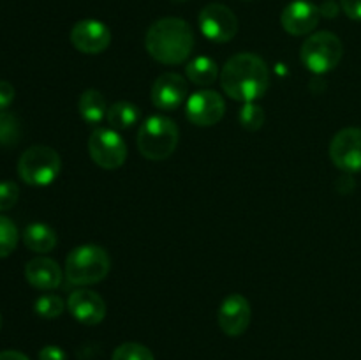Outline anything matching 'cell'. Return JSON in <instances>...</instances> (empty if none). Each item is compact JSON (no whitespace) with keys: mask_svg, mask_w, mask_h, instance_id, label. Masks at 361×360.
Returning a JSON list of instances; mask_svg holds the SVG:
<instances>
[{"mask_svg":"<svg viewBox=\"0 0 361 360\" xmlns=\"http://www.w3.org/2000/svg\"><path fill=\"white\" fill-rule=\"evenodd\" d=\"M109 256L99 246H80L66 258V279L74 286H88L101 282L108 275Z\"/></svg>","mask_w":361,"mask_h":360,"instance_id":"cell-3","label":"cell"},{"mask_svg":"<svg viewBox=\"0 0 361 360\" xmlns=\"http://www.w3.org/2000/svg\"><path fill=\"white\" fill-rule=\"evenodd\" d=\"M319 11L324 18H335L338 14V6L334 0H326V2L319 7Z\"/></svg>","mask_w":361,"mask_h":360,"instance_id":"cell-30","label":"cell"},{"mask_svg":"<svg viewBox=\"0 0 361 360\" xmlns=\"http://www.w3.org/2000/svg\"><path fill=\"white\" fill-rule=\"evenodd\" d=\"M224 99L215 90L196 92V94L190 95L185 104L187 119L201 127L215 126L224 116Z\"/></svg>","mask_w":361,"mask_h":360,"instance_id":"cell-10","label":"cell"},{"mask_svg":"<svg viewBox=\"0 0 361 360\" xmlns=\"http://www.w3.org/2000/svg\"><path fill=\"white\" fill-rule=\"evenodd\" d=\"M88 152L97 166L116 169L126 162L127 145L115 129H95L88 140Z\"/></svg>","mask_w":361,"mask_h":360,"instance_id":"cell-7","label":"cell"},{"mask_svg":"<svg viewBox=\"0 0 361 360\" xmlns=\"http://www.w3.org/2000/svg\"><path fill=\"white\" fill-rule=\"evenodd\" d=\"M20 200V187L16 182L4 180L0 182V212L11 210Z\"/></svg>","mask_w":361,"mask_h":360,"instance_id":"cell-26","label":"cell"},{"mask_svg":"<svg viewBox=\"0 0 361 360\" xmlns=\"http://www.w3.org/2000/svg\"><path fill=\"white\" fill-rule=\"evenodd\" d=\"M321 18L319 7L309 0H293L284 7L281 23L291 35H305L317 27Z\"/></svg>","mask_w":361,"mask_h":360,"instance_id":"cell-13","label":"cell"},{"mask_svg":"<svg viewBox=\"0 0 361 360\" xmlns=\"http://www.w3.org/2000/svg\"><path fill=\"white\" fill-rule=\"evenodd\" d=\"M23 242L34 253H49L56 246V233L44 222H32L25 228Z\"/></svg>","mask_w":361,"mask_h":360,"instance_id":"cell-17","label":"cell"},{"mask_svg":"<svg viewBox=\"0 0 361 360\" xmlns=\"http://www.w3.org/2000/svg\"><path fill=\"white\" fill-rule=\"evenodd\" d=\"M34 309L41 318L53 320V318H59L63 313L66 304H63V300L59 295H41L35 300Z\"/></svg>","mask_w":361,"mask_h":360,"instance_id":"cell-23","label":"cell"},{"mask_svg":"<svg viewBox=\"0 0 361 360\" xmlns=\"http://www.w3.org/2000/svg\"><path fill=\"white\" fill-rule=\"evenodd\" d=\"M187 81L176 73H164L155 80L152 87V102L155 108L164 109V112H173L187 97Z\"/></svg>","mask_w":361,"mask_h":360,"instance_id":"cell-14","label":"cell"},{"mask_svg":"<svg viewBox=\"0 0 361 360\" xmlns=\"http://www.w3.org/2000/svg\"><path fill=\"white\" fill-rule=\"evenodd\" d=\"M21 140V124L11 112H0V145L14 147Z\"/></svg>","mask_w":361,"mask_h":360,"instance_id":"cell-21","label":"cell"},{"mask_svg":"<svg viewBox=\"0 0 361 360\" xmlns=\"http://www.w3.org/2000/svg\"><path fill=\"white\" fill-rule=\"evenodd\" d=\"M200 30L214 42H228L238 34V18L222 4H208L200 13Z\"/></svg>","mask_w":361,"mask_h":360,"instance_id":"cell-8","label":"cell"},{"mask_svg":"<svg viewBox=\"0 0 361 360\" xmlns=\"http://www.w3.org/2000/svg\"><path fill=\"white\" fill-rule=\"evenodd\" d=\"M185 74L189 81L200 85V87H207V85H212L217 80L219 67L215 60L208 59V56H196V59L187 64Z\"/></svg>","mask_w":361,"mask_h":360,"instance_id":"cell-20","label":"cell"},{"mask_svg":"<svg viewBox=\"0 0 361 360\" xmlns=\"http://www.w3.org/2000/svg\"><path fill=\"white\" fill-rule=\"evenodd\" d=\"M145 46L157 62L176 66L192 53L194 32L182 18H162L148 28Z\"/></svg>","mask_w":361,"mask_h":360,"instance_id":"cell-2","label":"cell"},{"mask_svg":"<svg viewBox=\"0 0 361 360\" xmlns=\"http://www.w3.org/2000/svg\"><path fill=\"white\" fill-rule=\"evenodd\" d=\"M250 318H252V311H250L249 300L238 293H233V295L226 296L224 302L221 304L219 327L229 337H238L249 328Z\"/></svg>","mask_w":361,"mask_h":360,"instance_id":"cell-12","label":"cell"},{"mask_svg":"<svg viewBox=\"0 0 361 360\" xmlns=\"http://www.w3.org/2000/svg\"><path fill=\"white\" fill-rule=\"evenodd\" d=\"M62 161L53 148L34 145L21 154L18 161V175L28 186H49L59 176Z\"/></svg>","mask_w":361,"mask_h":360,"instance_id":"cell-5","label":"cell"},{"mask_svg":"<svg viewBox=\"0 0 361 360\" xmlns=\"http://www.w3.org/2000/svg\"><path fill=\"white\" fill-rule=\"evenodd\" d=\"M342 55H344V46L342 41L331 32H316L305 39L300 49L303 66L316 74L330 73L331 69L338 66Z\"/></svg>","mask_w":361,"mask_h":360,"instance_id":"cell-6","label":"cell"},{"mask_svg":"<svg viewBox=\"0 0 361 360\" xmlns=\"http://www.w3.org/2000/svg\"><path fill=\"white\" fill-rule=\"evenodd\" d=\"M270 81V73L263 59L254 53H238L224 64L221 87L235 101L254 102L263 97Z\"/></svg>","mask_w":361,"mask_h":360,"instance_id":"cell-1","label":"cell"},{"mask_svg":"<svg viewBox=\"0 0 361 360\" xmlns=\"http://www.w3.org/2000/svg\"><path fill=\"white\" fill-rule=\"evenodd\" d=\"M39 360H67V356L62 348L49 344L39 352Z\"/></svg>","mask_w":361,"mask_h":360,"instance_id":"cell-29","label":"cell"},{"mask_svg":"<svg viewBox=\"0 0 361 360\" xmlns=\"http://www.w3.org/2000/svg\"><path fill=\"white\" fill-rule=\"evenodd\" d=\"M0 327H2V314H0Z\"/></svg>","mask_w":361,"mask_h":360,"instance_id":"cell-32","label":"cell"},{"mask_svg":"<svg viewBox=\"0 0 361 360\" xmlns=\"http://www.w3.org/2000/svg\"><path fill=\"white\" fill-rule=\"evenodd\" d=\"M111 360H155L150 349L140 342H123L113 352Z\"/></svg>","mask_w":361,"mask_h":360,"instance_id":"cell-24","label":"cell"},{"mask_svg":"<svg viewBox=\"0 0 361 360\" xmlns=\"http://www.w3.org/2000/svg\"><path fill=\"white\" fill-rule=\"evenodd\" d=\"M25 277L37 289H55L62 282V270L49 258H34L25 267Z\"/></svg>","mask_w":361,"mask_h":360,"instance_id":"cell-16","label":"cell"},{"mask_svg":"<svg viewBox=\"0 0 361 360\" xmlns=\"http://www.w3.org/2000/svg\"><path fill=\"white\" fill-rule=\"evenodd\" d=\"M78 109H80L81 119L87 120L88 124H99L108 113V106H106L104 95L95 88L85 90L81 94L80 102H78Z\"/></svg>","mask_w":361,"mask_h":360,"instance_id":"cell-18","label":"cell"},{"mask_svg":"<svg viewBox=\"0 0 361 360\" xmlns=\"http://www.w3.org/2000/svg\"><path fill=\"white\" fill-rule=\"evenodd\" d=\"M18 228L9 217L0 215V258H6L16 249Z\"/></svg>","mask_w":361,"mask_h":360,"instance_id":"cell-22","label":"cell"},{"mask_svg":"<svg viewBox=\"0 0 361 360\" xmlns=\"http://www.w3.org/2000/svg\"><path fill=\"white\" fill-rule=\"evenodd\" d=\"M71 42L74 48L87 55L102 53L111 42V32L102 21L81 20L71 30Z\"/></svg>","mask_w":361,"mask_h":360,"instance_id":"cell-11","label":"cell"},{"mask_svg":"<svg viewBox=\"0 0 361 360\" xmlns=\"http://www.w3.org/2000/svg\"><path fill=\"white\" fill-rule=\"evenodd\" d=\"M345 16L355 21H361V0H341Z\"/></svg>","mask_w":361,"mask_h":360,"instance_id":"cell-28","label":"cell"},{"mask_svg":"<svg viewBox=\"0 0 361 360\" xmlns=\"http://www.w3.org/2000/svg\"><path fill=\"white\" fill-rule=\"evenodd\" d=\"M0 360H30L27 355L20 352H14V349H7V352L0 353Z\"/></svg>","mask_w":361,"mask_h":360,"instance_id":"cell-31","label":"cell"},{"mask_svg":"<svg viewBox=\"0 0 361 360\" xmlns=\"http://www.w3.org/2000/svg\"><path fill=\"white\" fill-rule=\"evenodd\" d=\"M330 157L338 169L348 173L361 172V129L345 127L330 143Z\"/></svg>","mask_w":361,"mask_h":360,"instance_id":"cell-9","label":"cell"},{"mask_svg":"<svg viewBox=\"0 0 361 360\" xmlns=\"http://www.w3.org/2000/svg\"><path fill=\"white\" fill-rule=\"evenodd\" d=\"M178 145V126L162 115L150 116L137 133V148L150 161H162L175 152Z\"/></svg>","mask_w":361,"mask_h":360,"instance_id":"cell-4","label":"cell"},{"mask_svg":"<svg viewBox=\"0 0 361 360\" xmlns=\"http://www.w3.org/2000/svg\"><path fill=\"white\" fill-rule=\"evenodd\" d=\"M69 313L83 325H99L106 316V304L99 293L92 289H76L67 300Z\"/></svg>","mask_w":361,"mask_h":360,"instance_id":"cell-15","label":"cell"},{"mask_svg":"<svg viewBox=\"0 0 361 360\" xmlns=\"http://www.w3.org/2000/svg\"><path fill=\"white\" fill-rule=\"evenodd\" d=\"M140 108L129 101L115 102V104L109 106L108 113H106V120H108L109 127L115 131L130 129L140 120Z\"/></svg>","mask_w":361,"mask_h":360,"instance_id":"cell-19","label":"cell"},{"mask_svg":"<svg viewBox=\"0 0 361 360\" xmlns=\"http://www.w3.org/2000/svg\"><path fill=\"white\" fill-rule=\"evenodd\" d=\"M238 119L243 129L257 131L261 129L264 124V112L261 106L256 104V102H245L243 108L240 109Z\"/></svg>","mask_w":361,"mask_h":360,"instance_id":"cell-25","label":"cell"},{"mask_svg":"<svg viewBox=\"0 0 361 360\" xmlns=\"http://www.w3.org/2000/svg\"><path fill=\"white\" fill-rule=\"evenodd\" d=\"M14 101V87L6 80H0V112H6Z\"/></svg>","mask_w":361,"mask_h":360,"instance_id":"cell-27","label":"cell"}]
</instances>
